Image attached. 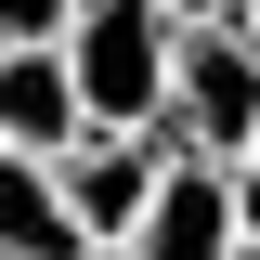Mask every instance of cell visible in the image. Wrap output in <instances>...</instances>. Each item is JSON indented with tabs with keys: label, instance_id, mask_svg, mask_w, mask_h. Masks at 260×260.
I'll return each mask as SVG.
<instances>
[{
	"label": "cell",
	"instance_id": "cell-1",
	"mask_svg": "<svg viewBox=\"0 0 260 260\" xmlns=\"http://www.w3.org/2000/svg\"><path fill=\"white\" fill-rule=\"evenodd\" d=\"M65 65H78V104L104 130H156L169 117V65H182V13L169 0H78Z\"/></svg>",
	"mask_w": 260,
	"mask_h": 260
},
{
	"label": "cell",
	"instance_id": "cell-2",
	"mask_svg": "<svg viewBox=\"0 0 260 260\" xmlns=\"http://www.w3.org/2000/svg\"><path fill=\"white\" fill-rule=\"evenodd\" d=\"M169 156H208L234 169L260 143V26L247 13H221V26H182V65H169Z\"/></svg>",
	"mask_w": 260,
	"mask_h": 260
},
{
	"label": "cell",
	"instance_id": "cell-3",
	"mask_svg": "<svg viewBox=\"0 0 260 260\" xmlns=\"http://www.w3.org/2000/svg\"><path fill=\"white\" fill-rule=\"evenodd\" d=\"M156 169H169V130H78L52 156V182H65V208H78V234L91 247H130V221H143V195H156Z\"/></svg>",
	"mask_w": 260,
	"mask_h": 260
},
{
	"label": "cell",
	"instance_id": "cell-4",
	"mask_svg": "<svg viewBox=\"0 0 260 260\" xmlns=\"http://www.w3.org/2000/svg\"><path fill=\"white\" fill-rule=\"evenodd\" d=\"M234 247H247V221H234V182H221L208 156H169L117 260H234Z\"/></svg>",
	"mask_w": 260,
	"mask_h": 260
},
{
	"label": "cell",
	"instance_id": "cell-5",
	"mask_svg": "<svg viewBox=\"0 0 260 260\" xmlns=\"http://www.w3.org/2000/svg\"><path fill=\"white\" fill-rule=\"evenodd\" d=\"M78 130H91V104H78L65 39H13V52H0V143H13V156H65Z\"/></svg>",
	"mask_w": 260,
	"mask_h": 260
},
{
	"label": "cell",
	"instance_id": "cell-6",
	"mask_svg": "<svg viewBox=\"0 0 260 260\" xmlns=\"http://www.w3.org/2000/svg\"><path fill=\"white\" fill-rule=\"evenodd\" d=\"M0 260H104L78 234V208H65L52 156H13V143H0Z\"/></svg>",
	"mask_w": 260,
	"mask_h": 260
},
{
	"label": "cell",
	"instance_id": "cell-7",
	"mask_svg": "<svg viewBox=\"0 0 260 260\" xmlns=\"http://www.w3.org/2000/svg\"><path fill=\"white\" fill-rule=\"evenodd\" d=\"M78 26V0H0V52H13V39H65Z\"/></svg>",
	"mask_w": 260,
	"mask_h": 260
},
{
	"label": "cell",
	"instance_id": "cell-8",
	"mask_svg": "<svg viewBox=\"0 0 260 260\" xmlns=\"http://www.w3.org/2000/svg\"><path fill=\"white\" fill-rule=\"evenodd\" d=\"M221 182H234V221H247V234H260V143H247V156H234V169H221Z\"/></svg>",
	"mask_w": 260,
	"mask_h": 260
},
{
	"label": "cell",
	"instance_id": "cell-9",
	"mask_svg": "<svg viewBox=\"0 0 260 260\" xmlns=\"http://www.w3.org/2000/svg\"><path fill=\"white\" fill-rule=\"evenodd\" d=\"M169 13H182V26H221V13H234V0H169Z\"/></svg>",
	"mask_w": 260,
	"mask_h": 260
},
{
	"label": "cell",
	"instance_id": "cell-10",
	"mask_svg": "<svg viewBox=\"0 0 260 260\" xmlns=\"http://www.w3.org/2000/svg\"><path fill=\"white\" fill-rule=\"evenodd\" d=\"M234 13H247V26H260V0H234Z\"/></svg>",
	"mask_w": 260,
	"mask_h": 260
},
{
	"label": "cell",
	"instance_id": "cell-11",
	"mask_svg": "<svg viewBox=\"0 0 260 260\" xmlns=\"http://www.w3.org/2000/svg\"><path fill=\"white\" fill-rule=\"evenodd\" d=\"M234 260H260V234H247V247H234Z\"/></svg>",
	"mask_w": 260,
	"mask_h": 260
},
{
	"label": "cell",
	"instance_id": "cell-12",
	"mask_svg": "<svg viewBox=\"0 0 260 260\" xmlns=\"http://www.w3.org/2000/svg\"><path fill=\"white\" fill-rule=\"evenodd\" d=\"M104 260H117V247H104Z\"/></svg>",
	"mask_w": 260,
	"mask_h": 260
}]
</instances>
